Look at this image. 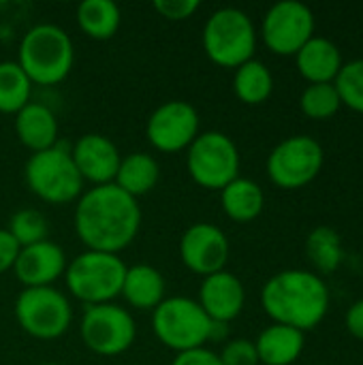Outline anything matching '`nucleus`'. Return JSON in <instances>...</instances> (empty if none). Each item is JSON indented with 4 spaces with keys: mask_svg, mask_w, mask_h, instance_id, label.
Here are the masks:
<instances>
[{
    "mask_svg": "<svg viewBox=\"0 0 363 365\" xmlns=\"http://www.w3.org/2000/svg\"><path fill=\"white\" fill-rule=\"evenodd\" d=\"M344 325H347V331L362 340L363 342V299L355 302L349 310H347V317H344Z\"/></svg>",
    "mask_w": 363,
    "mask_h": 365,
    "instance_id": "nucleus-35",
    "label": "nucleus"
},
{
    "mask_svg": "<svg viewBox=\"0 0 363 365\" xmlns=\"http://www.w3.org/2000/svg\"><path fill=\"white\" fill-rule=\"evenodd\" d=\"M13 272L26 289L51 287V282H56L66 272V257L58 244L45 240L21 248Z\"/></svg>",
    "mask_w": 363,
    "mask_h": 365,
    "instance_id": "nucleus-16",
    "label": "nucleus"
},
{
    "mask_svg": "<svg viewBox=\"0 0 363 365\" xmlns=\"http://www.w3.org/2000/svg\"><path fill=\"white\" fill-rule=\"evenodd\" d=\"M220 203L225 214L235 222H252L259 218L265 205V195L261 186L248 178H235L220 190Z\"/></svg>",
    "mask_w": 363,
    "mask_h": 365,
    "instance_id": "nucleus-22",
    "label": "nucleus"
},
{
    "mask_svg": "<svg viewBox=\"0 0 363 365\" xmlns=\"http://www.w3.org/2000/svg\"><path fill=\"white\" fill-rule=\"evenodd\" d=\"M304 331L287 325H270L263 329L255 342L259 364L263 365H293L304 351Z\"/></svg>",
    "mask_w": 363,
    "mask_h": 365,
    "instance_id": "nucleus-20",
    "label": "nucleus"
},
{
    "mask_svg": "<svg viewBox=\"0 0 363 365\" xmlns=\"http://www.w3.org/2000/svg\"><path fill=\"white\" fill-rule=\"evenodd\" d=\"M199 6H201L199 0H156L154 2L156 13H160L165 19H173V21L193 17L199 11Z\"/></svg>",
    "mask_w": 363,
    "mask_h": 365,
    "instance_id": "nucleus-32",
    "label": "nucleus"
},
{
    "mask_svg": "<svg viewBox=\"0 0 363 365\" xmlns=\"http://www.w3.org/2000/svg\"><path fill=\"white\" fill-rule=\"evenodd\" d=\"M71 36L56 24H39L30 28L19 45V66L32 83L56 86L73 68Z\"/></svg>",
    "mask_w": 363,
    "mask_h": 365,
    "instance_id": "nucleus-3",
    "label": "nucleus"
},
{
    "mask_svg": "<svg viewBox=\"0 0 363 365\" xmlns=\"http://www.w3.org/2000/svg\"><path fill=\"white\" fill-rule=\"evenodd\" d=\"M340 103L357 113H363V58L342 64L338 77L334 79Z\"/></svg>",
    "mask_w": 363,
    "mask_h": 365,
    "instance_id": "nucleus-29",
    "label": "nucleus"
},
{
    "mask_svg": "<svg viewBox=\"0 0 363 365\" xmlns=\"http://www.w3.org/2000/svg\"><path fill=\"white\" fill-rule=\"evenodd\" d=\"M323 160V145L315 137L293 135L280 141L267 156V175L276 186L297 190L321 173Z\"/></svg>",
    "mask_w": 363,
    "mask_h": 365,
    "instance_id": "nucleus-9",
    "label": "nucleus"
},
{
    "mask_svg": "<svg viewBox=\"0 0 363 365\" xmlns=\"http://www.w3.org/2000/svg\"><path fill=\"white\" fill-rule=\"evenodd\" d=\"M15 133L19 141L34 154L58 143L56 115L43 103H28L19 113H15Z\"/></svg>",
    "mask_w": 363,
    "mask_h": 365,
    "instance_id": "nucleus-19",
    "label": "nucleus"
},
{
    "mask_svg": "<svg viewBox=\"0 0 363 365\" xmlns=\"http://www.w3.org/2000/svg\"><path fill=\"white\" fill-rule=\"evenodd\" d=\"M26 184L39 199L53 205H64L79 197L83 180L73 163L71 148L56 143L53 148L36 152L28 158Z\"/></svg>",
    "mask_w": 363,
    "mask_h": 365,
    "instance_id": "nucleus-6",
    "label": "nucleus"
},
{
    "mask_svg": "<svg viewBox=\"0 0 363 365\" xmlns=\"http://www.w3.org/2000/svg\"><path fill=\"white\" fill-rule=\"evenodd\" d=\"M263 41L278 56H295L315 36V13L297 0L276 2L263 17Z\"/></svg>",
    "mask_w": 363,
    "mask_h": 365,
    "instance_id": "nucleus-12",
    "label": "nucleus"
},
{
    "mask_svg": "<svg viewBox=\"0 0 363 365\" xmlns=\"http://www.w3.org/2000/svg\"><path fill=\"white\" fill-rule=\"evenodd\" d=\"M41 365H58V364H41Z\"/></svg>",
    "mask_w": 363,
    "mask_h": 365,
    "instance_id": "nucleus-36",
    "label": "nucleus"
},
{
    "mask_svg": "<svg viewBox=\"0 0 363 365\" xmlns=\"http://www.w3.org/2000/svg\"><path fill=\"white\" fill-rule=\"evenodd\" d=\"M300 107L312 120H327L340 111L342 103L334 83H310L302 92Z\"/></svg>",
    "mask_w": 363,
    "mask_h": 365,
    "instance_id": "nucleus-28",
    "label": "nucleus"
},
{
    "mask_svg": "<svg viewBox=\"0 0 363 365\" xmlns=\"http://www.w3.org/2000/svg\"><path fill=\"white\" fill-rule=\"evenodd\" d=\"M235 96L246 105H261L272 96L274 77L270 68L259 60H248L240 68H235L233 77Z\"/></svg>",
    "mask_w": 363,
    "mask_h": 365,
    "instance_id": "nucleus-25",
    "label": "nucleus"
},
{
    "mask_svg": "<svg viewBox=\"0 0 363 365\" xmlns=\"http://www.w3.org/2000/svg\"><path fill=\"white\" fill-rule=\"evenodd\" d=\"M124 299L139 310H156L165 299V278L152 265L126 267L122 282Z\"/></svg>",
    "mask_w": 363,
    "mask_h": 365,
    "instance_id": "nucleus-21",
    "label": "nucleus"
},
{
    "mask_svg": "<svg viewBox=\"0 0 363 365\" xmlns=\"http://www.w3.org/2000/svg\"><path fill=\"white\" fill-rule=\"evenodd\" d=\"M218 357H220L223 365H259L255 342H250L246 338L231 340Z\"/></svg>",
    "mask_w": 363,
    "mask_h": 365,
    "instance_id": "nucleus-31",
    "label": "nucleus"
},
{
    "mask_svg": "<svg viewBox=\"0 0 363 365\" xmlns=\"http://www.w3.org/2000/svg\"><path fill=\"white\" fill-rule=\"evenodd\" d=\"M171 365H223V361L216 353L201 346V349H193L186 353H178V357Z\"/></svg>",
    "mask_w": 363,
    "mask_h": 365,
    "instance_id": "nucleus-34",
    "label": "nucleus"
},
{
    "mask_svg": "<svg viewBox=\"0 0 363 365\" xmlns=\"http://www.w3.org/2000/svg\"><path fill=\"white\" fill-rule=\"evenodd\" d=\"M188 173L190 178L210 190H223L237 178L240 152L233 139L218 130L197 135L188 148Z\"/></svg>",
    "mask_w": 363,
    "mask_h": 365,
    "instance_id": "nucleus-8",
    "label": "nucleus"
},
{
    "mask_svg": "<svg viewBox=\"0 0 363 365\" xmlns=\"http://www.w3.org/2000/svg\"><path fill=\"white\" fill-rule=\"evenodd\" d=\"M306 252L310 263L321 274H332L342 265L344 250L340 235L329 227H317L306 240Z\"/></svg>",
    "mask_w": 363,
    "mask_h": 365,
    "instance_id": "nucleus-26",
    "label": "nucleus"
},
{
    "mask_svg": "<svg viewBox=\"0 0 363 365\" xmlns=\"http://www.w3.org/2000/svg\"><path fill=\"white\" fill-rule=\"evenodd\" d=\"M141 210L137 199L116 184L90 188L77 203L75 231L88 250L118 255L137 237Z\"/></svg>",
    "mask_w": 363,
    "mask_h": 365,
    "instance_id": "nucleus-1",
    "label": "nucleus"
},
{
    "mask_svg": "<svg viewBox=\"0 0 363 365\" xmlns=\"http://www.w3.org/2000/svg\"><path fill=\"white\" fill-rule=\"evenodd\" d=\"M47 231H49L47 220L36 210H19V212H15L13 218H11V225H9V233L19 244V248L45 242Z\"/></svg>",
    "mask_w": 363,
    "mask_h": 365,
    "instance_id": "nucleus-30",
    "label": "nucleus"
},
{
    "mask_svg": "<svg viewBox=\"0 0 363 365\" xmlns=\"http://www.w3.org/2000/svg\"><path fill=\"white\" fill-rule=\"evenodd\" d=\"M148 141L160 152H180L190 148L199 135V115L190 103H163L148 120Z\"/></svg>",
    "mask_w": 363,
    "mask_h": 365,
    "instance_id": "nucleus-13",
    "label": "nucleus"
},
{
    "mask_svg": "<svg viewBox=\"0 0 363 365\" xmlns=\"http://www.w3.org/2000/svg\"><path fill=\"white\" fill-rule=\"evenodd\" d=\"M261 306L274 323L310 331L327 317L329 289L319 274L285 269L265 282Z\"/></svg>",
    "mask_w": 363,
    "mask_h": 365,
    "instance_id": "nucleus-2",
    "label": "nucleus"
},
{
    "mask_svg": "<svg viewBox=\"0 0 363 365\" xmlns=\"http://www.w3.org/2000/svg\"><path fill=\"white\" fill-rule=\"evenodd\" d=\"M120 9L113 0H83L77 6V24L83 34L96 41L111 38L120 28Z\"/></svg>",
    "mask_w": 363,
    "mask_h": 365,
    "instance_id": "nucleus-24",
    "label": "nucleus"
},
{
    "mask_svg": "<svg viewBox=\"0 0 363 365\" xmlns=\"http://www.w3.org/2000/svg\"><path fill=\"white\" fill-rule=\"evenodd\" d=\"M19 244L13 240V235L6 229H0V274L13 269L17 255H19Z\"/></svg>",
    "mask_w": 363,
    "mask_h": 365,
    "instance_id": "nucleus-33",
    "label": "nucleus"
},
{
    "mask_svg": "<svg viewBox=\"0 0 363 365\" xmlns=\"http://www.w3.org/2000/svg\"><path fill=\"white\" fill-rule=\"evenodd\" d=\"M68 291L88 306L109 304L122 293L126 265L118 255L86 250L66 267Z\"/></svg>",
    "mask_w": 363,
    "mask_h": 365,
    "instance_id": "nucleus-5",
    "label": "nucleus"
},
{
    "mask_svg": "<svg viewBox=\"0 0 363 365\" xmlns=\"http://www.w3.org/2000/svg\"><path fill=\"white\" fill-rule=\"evenodd\" d=\"M295 62L308 83H334L344 64L338 45L317 34L295 53Z\"/></svg>",
    "mask_w": 363,
    "mask_h": 365,
    "instance_id": "nucleus-18",
    "label": "nucleus"
},
{
    "mask_svg": "<svg viewBox=\"0 0 363 365\" xmlns=\"http://www.w3.org/2000/svg\"><path fill=\"white\" fill-rule=\"evenodd\" d=\"M160 178V167L154 156L145 152H135L122 158L120 169L116 173V186L122 188L133 199L148 195Z\"/></svg>",
    "mask_w": 363,
    "mask_h": 365,
    "instance_id": "nucleus-23",
    "label": "nucleus"
},
{
    "mask_svg": "<svg viewBox=\"0 0 363 365\" xmlns=\"http://www.w3.org/2000/svg\"><path fill=\"white\" fill-rule=\"evenodd\" d=\"M32 81L17 62H0V111L19 113L30 103Z\"/></svg>",
    "mask_w": 363,
    "mask_h": 365,
    "instance_id": "nucleus-27",
    "label": "nucleus"
},
{
    "mask_svg": "<svg viewBox=\"0 0 363 365\" xmlns=\"http://www.w3.org/2000/svg\"><path fill=\"white\" fill-rule=\"evenodd\" d=\"M15 317L19 327L36 340L60 338L71 321L73 310L68 299L53 287L24 289L15 302Z\"/></svg>",
    "mask_w": 363,
    "mask_h": 365,
    "instance_id": "nucleus-10",
    "label": "nucleus"
},
{
    "mask_svg": "<svg viewBox=\"0 0 363 365\" xmlns=\"http://www.w3.org/2000/svg\"><path fill=\"white\" fill-rule=\"evenodd\" d=\"M71 156L81 180H88L96 186L113 184L116 173L122 163V156L116 143L109 137L98 135V133H88L79 137L71 150Z\"/></svg>",
    "mask_w": 363,
    "mask_h": 365,
    "instance_id": "nucleus-15",
    "label": "nucleus"
},
{
    "mask_svg": "<svg viewBox=\"0 0 363 365\" xmlns=\"http://www.w3.org/2000/svg\"><path fill=\"white\" fill-rule=\"evenodd\" d=\"M180 257L190 272L208 278L225 269L229 261V240L218 227L197 222L182 235Z\"/></svg>",
    "mask_w": 363,
    "mask_h": 365,
    "instance_id": "nucleus-14",
    "label": "nucleus"
},
{
    "mask_svg": "<svg viewBox=\"0 0 363 365\" xmlns=\"http://www.w3.org/2000/svg\"><path fill=\"white\" fill-rule=\"evenodd\" d=\"M152 329L167 349L178 353L201 349L214 336L212 319L203 312L199 302L188 297L163 299L154 310Z\"/></svg>",
    "mask_w": 363,
    "mask_h": 365,
    "instance_id": "nucleus-7",
    "label": "nucleus"
},
{
    "mask_svg": "<svg viewBox=\"0 0 363 365\" xmlns=\"http://www.w3.org/2000/svg\"><path fill=\"white\" fill-rule=\"evenodd\" d=\"M244 302H246V291L237 276L223 269L218 274L203 278L199 291V306L212 319V323L218 325L231 323L244 310Z\"/></svg>",
    "mask_w": 363,
    "mask_h": 365,
    "instance_id": "nucleus-17",
    "label": "nucleus"
},
{
    "mask_svg": "<svg viewBox=\"0 0 363 365\" xmlns=\"http://www.w3.org/2000/svg\"><path fill=\"white\" fill-rule=\"evenodd\" d=\"M257 30L252 19L233 6L214 11L203 28V49L208 58L225 68H240L252 60Z\"/></svg>",
    "mask_w": 363,
    "mask_h": 365,
    "instance_id": "nucleus-4",
    "label": "nucleus"
},
{
    "mask_svg": "<svg viewBox=\"0 0 363 365\" xmlns=\"http://www.w3.org/2000/svg\"><path fill=\"white\" fill-rule=\"evenodd\" d=\"M79 331L83 344L103 357L122 355L133 346L137 336L133 317L116 304L88 306Z\"/></svg>",
    "mask_w": 363,
    "mask_h": 365,
    "instance_id": "nucleus-11",
    "label": "nucleus"
}]
</instances>
